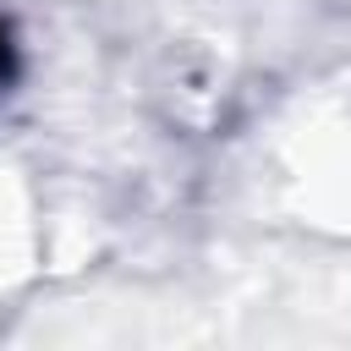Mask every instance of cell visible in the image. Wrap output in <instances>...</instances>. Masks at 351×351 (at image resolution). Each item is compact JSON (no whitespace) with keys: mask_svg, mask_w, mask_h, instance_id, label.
Segmentation results:
<instances>
[{"mask_svg":"<svg viewBox=\"0 0 351 351\" xmlns=\"http://www.w3.org/2000/svg\"><path fill=\"white\" fill-rule=\"evenodd\" d=\"M16 77H22V49H16V33H11V22L0 16V93H5Z\"/></svg>","mask_w":351,"mask_h":351,"instance_id":"obj_1","label":"cell"}]
</instances>
